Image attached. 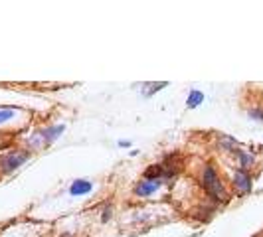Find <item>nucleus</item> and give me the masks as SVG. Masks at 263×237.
<instances>
[{"label":"nucleus","mask_w":263,"mask_h":237,"mask_svg":"<svg viewBox=\"0 0 263 237\" xmlns=\"http://www.w3.org/2000/svg\"><path fill=\"white\" fill-rule=\"evenodd\" d=\"M248 115H250V118H253V121L263 123V107H251V109H248Z\"/></svg>","instance_id":"obj_12"},{"label":"nucleus","mask_w":263,"mask_h":237,"mask_svg":"<svg viewBox=\"0 0 263 237\" xmlns=\"http://www.w3.org/2000/svg\"><path fill=\"white\" fill-rule=\"evenodd\" d=\"M28 160H30V150L28 148L8 150L6 154L0 156V174H4V176L14 174L16 170H20V166H24Z\"/></svg>","instance_id":"obj_2"},{"label":"nucleus","mask_w":263,"mask_h":237,"mask_svg":"<svg viewBox=\"0 0 263 237\" xmlns=\"http://www.w3.org/2000/svg\"><path fill=\"white\" fill-rule=\"evenodd\" d=\"M69 196H87L93 192V184L87 178H76L71 184H69Z\"/></svg>","instance_id":"obj_7"},{"label":"nucleus","mask_w":263,"mask_h":237,"mask_svg":"<svg viewBox=\"0 0 263 237\" xmlns=\"http://www.w3.org/2000/svg\"><path fill=\"white\" fill-rule=\"evenodd\" d=\"M14 115H16V111H14V109H10V107L0 109V125H4V123H8V121H12Z\"/></svg>","instance_id":"obj_11"},{"label":"nucleus","mask_w":263,"mask_h":237,"mask_svg":"<svg viewBox=\"0 0 263 237\" xmlns=\"http://www.w3.org/2000/svg\"><path fill=\"white\" fill-rule=\"evenodd\" d=\"M111 218H113V206H111V204H105V206H103V210H101V222L107 224Z\"/></svg>","instance_id":"obj_13"},{"label":"nucleus","mask_w":263,"mask_h":237,"mask_svg":"<svg viewBox=\"0 0 263 237\" xmlns=\"http://www.w3.org/2000/svg\"><path fill=\"white\" fill-rule=\"evenodd\" d=\"M200 182L204 186V190H206V194L210 196V200L218 206V204H224L230 200V194H228V190H226L224 182H222V178L218 176V172L214 168V164L208 162V164H204V168H202V176H200Z\"/></svg>","instance_id":"obj_1"},{"label":"nucleus","mask_w":263,"mask_h":237,"mask_svg":"<svg viewBox=\"0 0 263 237\" xmlns=\"http://www.w3.org/2000/svg\"><path fill=\"white\" fill-rule=\"evenodd\" d=\"M66 132V125L64 123H55V125H46V127H40L38 134L42 139V145L44 146H50L53 145L62 134Z\"/></svg>","instance_id":"obj_4"},{"label":"nucleus","mask_w":263,"mask_h":237,"mask_svg":"<svg viewBox=\"0 0 263 237\" xmlns=\"http://www.w3.org/2000/svg\"><path fill=\"white\" fill-rule=\"evenodd\" d=\"M232 184L236 188L237 194L246 196L253 190V180H251V174L248 170H241V168H236L232 172Z\"/></svg>","instance_id":"obj_3"},{"label":"nucleus","mask_w":263,"mask_h":237,"mask_svg":"<svg viewBox=\"0 0 263 237\" xmlns=\"http://www.w3.org/2000/svg\"><path fill=\"white\" fill-rule=\"evenodd\" d=\"M143 178L145 180H164V168L160 162H155L151 166H146L145 172H143Z\"/></svg>","instance_id":"obj_8"},{"label":"nucleus","mask_w":263,"mask_h":237,"mask_svg":"<svg viewBox=\"0 0 263 237\" xmlns=\"http://www.w3.org/2000/svg\"><path fill=\"white\" fill-rule=\"evenodd\" d=\"M218 145H220L222 150L232 152V154L239 148V143H237L234 136H230V134H218Z\"/></svg>","instance_id":"obj_9"},{"label":"nucleus","mask_w":263,"mask_h":237,"mask_svg":"<svg viewBox=\"0 0 263 237\" xmlns=\"http://www.w3.org/2000/svg\"><path fill=\"white\" fill-rule=\"evenodd\" d=\"M117 146L119 148H131L133 143L131 141H123V139H121V141H117Z\"/></svg>","instance_id":"obj_14"},{"label":"nucleus","mask_w":263,"mask_h":237,"mask_svg":"<svg viewBox=\"0 0 263 237\" xmlns=\"http://www.w3.org/2000/svg\"><path fill=\"white\" fill-rule=\"evenodd\" d=\"M204 93L200 91V89H190V93H188V97H186V107L188 109H196V107H200L202 103H204Z\"/></svg>","instance_id":"obj_10"},{"label":"nucleus","mask_w":263,"mask_h":237,"mask_svg":"<svg viewBox=\"0 0 263 237\" xmlns=\"http://www.w3.org/2000/svg\"><path fill=\"white\" fill-rule=\"evenodd\" d=\"M234 158H236V162H237V168L248 170V172H250L251 168L255 166V162H257L255 154H253L251 150H246V148H237L236 152H234Z\"/></svg>","instance_id":"obj_6"},{"label":"nucleus","mask_w":263,"mask_h":237,"mask_svg":"<svg viewBox=\"0 0 263 237\" xmlns=\"http://www.w3.org/2000/svg\"><path fill=\"white\" fill-rule=\"evenodd\" d=\"M166 184L164 180H139V182H135V186H133V194L137 198H148L153 196L155 192H158L162 186Z\"/></svg>","instance_id":"obj_5"}]
</instances>
